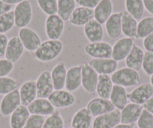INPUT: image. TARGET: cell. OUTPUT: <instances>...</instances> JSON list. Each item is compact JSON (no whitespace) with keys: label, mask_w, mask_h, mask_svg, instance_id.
Wrapping results in <instances>:
<instances>
[{"label":"cell","mask_w":153,"mask_h":128,"mask_svg":"<svg viewBox=\"0 0 153 128\" xmlns=\"http://www.w3.org/2000/svg\"><path fill=\"white\" fill-rule=\"evenodd\" d=\"M63 44L60 40H48L42 42L35 51V56L38 61L49 62L56 58L61 54Z\"/></svg>","instance_id":"6da1fadb"},{"label":"cell","mask_w":153,"mask_h":128,"mask_svg":"<svg viewBox=\"0 0 153 128\" xmlns=\"http://www.w3.org/2000/svg\"><path fill=\"white\" fill-rule=\"evenodd\" d=\"M110 77L114 85L125 88L135 86L140 82V76L138 71L128 67L117 70Z\"/></svg>","instance_id":"7a4b0ae2"},{"label":"cell","mask_w":153,"mask_h":128,"mask_svg":"<svg viewBox=\"0 0 153 128\" xmlns=\"http://www.w3.org/2000/svg\"><path fill=\"white\" fill-rule=\"evenodd\" d=\"M14 14L15 26L20 29L26 27L32 18V8L30 2L24 0L16 5Z\"/></svg>","instance_id":"3957f363"},{"label":"cell","mask_w":153,"mask_h":128,"mask_svg":"<svg viewBox=\"0 0 153 128\" xmlns=\"http://www.w3.org/2000/svg\"><path fill=\"white\" fill-rule=\"evenodd\" d=\"M65 29V21L58 14L48 16L45 20V32L51 40H59Z\"/></svg>","instance_id":"277c9868"},{"label":"cell","mask_w":153,"mask_h":128,"mask_svg":"<svg viewBox=\"0 0 153 128\" xmlns=\"http://www.w3.org/2000/svg\"><path fill=\"white\" fill-rule=\"evenodd\" d=\"M113 47L107 42L89 43L84 47V51L89 56L93 58H112Z\"/></svg>","instance_id":"5b68a950"},{"label":"cell","mask_w":153,"mask_h":128,"mask_svg":"<svg viewBox=\"0 0 153 128\" xmlns=\"http://www.w3.org/2000/svg\"><path fill=\"white\" fill-rule=\"evenodd\" d=\"M21 105L19 90L13 91L4 95L0 102V113L3 116H9Z\"/></svg>","instance_id":"8992f818"},{"label":"cell","mask_w":153,"mask_h":128,"mask_svg":"<svg viewBox=\"0 0 153 128\" xmlns=\"http://www.w3.org/2000/svg\"><path fill=\"white\" fill-rule=\"evenodd\" d=\"M81 65V85L86 92H88V93H94V92H96L99 74L88 63H84Z\"/></svg>","instance_id":"52a82bcc"},{"label":"cell","mask_w":153,"mask_h":128,"mask_svg":"<svg viewBox=\"0 0 153 128\" xmlns=\"http://www.w3.org/2000/svg\"><path fill=\"white\" fill-rule=\"evenodd\" d=\"M18 37L25 50L29 52H35L42 44L39 35L30 28L24 27L20 29L18 32Z\"/></svg>","instance_id":"ba28073f"},{"label":"cell","mask_w":153,"mask_h":128,"mask_svg":"<svg viewBox=\"0 0 153 128\" xmlns=\"http://www.w3.org/2000/svg\"><path fill=\"white\" fill-rule=\"evenodd\" d=\"M134 45L133 38H120L115 43L112 50V58L115 61H122L126 58Z\"/></svg>","instance_id":"9c48e42d"},{"label":"cell","mask_w":153,"mask_h":128,"mask_svg":"<svg viewBox=\"0 0 153 128\" xmlns=\"http://www.w3.org/2000/svg\"><path fill=\"white\" fill-rule=\"evenodd\" d=\"M37 98H48L54 91L51 72L45 70L39 74L36 79Z\"/></svg>","instance_id":"30bf717a"},{"label":"cell","mask_w":153,"mask_h":128,"mask_svg":"<svg viewBox=\"0 0 153 128\" xmlns=\"http://www.w3.org/2000/svg\"><path fill=\"white\" fill-rule=\"evenodd\" d=\"M55 108L63 109L71 107L75 103V98L67 90H54L48 98Z\"/></svg>","instance_id":"8fae6325"},{"label":"cell","mask_w":153,"mask_h":128,"mask_svg":"<svg viewBox=\"0 0 153 128\" xmlns=\"http://www.w3.org/2000/svg\"><path fill=\"white\" fill-rule=\"evenodd\" d=\"M153 95V86L150 83H143L138 85L128 94V98L134 104L143 105Z\"/></svg>","instance_id":"7c38bea8"},{"label":"cell","mask_w":153,"mask_h":128,"mask_svg":"<svg viewBox=\"0 0 153 128\" xmlns=\"http://www.w3.org/2000/svg\"><path fill=\"white\" fill-rule=\"evenodd\" d=\"M86 109L92 117H98L116 110L110 99H104L99 97L91 100L88 103Z\"/></svg>","instance_id":"4fadbf2b"},{"label":"cell","mask_w":153,"mask_h":128,"mask_svg":"<svg viewBox=\"0 0 153 128\" xmlns=\"http://www.w3.org/2000/svg\"><path fill=\"white\" fill-rule=\"evenodd\" d=\"M142 105L131 102L120 111V123L125 124H134L142 113Z\"/></svg>","instance_id":"5bb4252c"},{"label":"cell","mask_w":153,"mask_h":128,"mask_svg":"<svg viewBox=\"0 0 153 128\" xmlns=\"http://www.w3.org/2000/svg\"><path fill=\"white\" fill-rule=\"evenodd\" d=\"M119 124H120V111L115 110L95 117L92 122V128H113Z\"/></svg>","instance_id":"9a60e30c"},{"label":"cell","mask_w":153,"mask_h":128,"mask_svg":"<svg viewBox=\"0 0 153 128\" xmlns=\"http://www.w3.org/2000/svg\"><path fill=\"white\" fill-rule=\"evenodd\" d=\"M89 65L99 75L113 74L118 67V62L110 58H92Z\"/></svg>","instance_id":"2e32d148"},{"label":"cell","mask_w":153,"mask_h":128,"mask_svg":"<svg viewBox=\"0 0 153 128\" xmlns=\"http://www.w3.org/2000/svg\"><path fill=\"white\" fill-rule=\"evenodd\" d=\"M31 115L49 116L56 112L55 107L48 98H36L27 107Z\"/></svg>","instance_id":"e0dca14e"},{"label":"cell","mask_w":153,"mask_h":128,"mask_svg":"<svg viewBox=\"0 0 153 128\" xmlns=\"http://www.w3.org/2000/svg\"><path fill=\"white\" fill-rule=\"evenodd\" d=\"M93 19L94 9L80 6L75 8L68 21L73 26H84Z\"/></svg>","instance_id":"ac0fdd59"},{"label":"cell","mask_w":153,"mask_h":128,"mask_svg":"<svg viewBox=\"0 0 153 128\" xmlns=\"http://www.w3.org/2000/svg\"><path fill=\"white\" fill-rule=\"evenodd\" d=\"M82 65H75L67 70L65 89L70 92L76 91L82 84Z\"/></svg>","instance_id":"d6986e66"},{"label":"cell","mask_w":153,"mask_h":128,"mask_svg":"<svg viewBox=\"0 0 153 128\" xmlns=\"http://www.w3.org/2000/svg\"><path fill=\"white\" fill-rule=\"evenodd\" d=\"M24 47L18 36L10 38L8 43L5 57L7 60L14 64L17 62L24 52Z\"/></svg>","instance_id":"ffe728a7"},{"label":"cell","mask_w":153,"mask_h":128,"mask_svg":"<svg viewBox=\"0 0 153 128\" xmlns=\"http://www.w3.org/2000/svg\"><path fill=\"white\" fill-rule=\"evenodd\" d=\"M21 101V105L28 107L37 98L36 82L35 80H29L25 82L19 89Z\"/></svg>","instance_id":"44dd1931"},{"label":"cell","mask_w":153,"mask_h":128,"mask_svg":"<svg viewBox=\"0 0 153 128\" xmlns=\"http://www.w3.org/2000/svg\"><path fill=\"white\" fill-rule=\"evenodd\" d=\"M86 38L90 43L102 41L104 38V29L101 23L95 19L90 20L83 28Z\"/></svg>","instance_id":"7402d4cb"},{"label":"cell","mask_w":153,"mask_h":128,"mask_svg":"<svg viewBox=\"0 0 153 128\" xmlns=\"http://www.w3.org/2000/svg\"><path fill=\"white\" fill-rule=\"evenodd\" d=\"M113 5L112 0H101L94 8V19L101 23L105 24L109 17L113 14Z\"/></svg>","instance_id":"603a6c76"},{"label":"cell","mask_w":153,"mask_h":128,"mask_svg":"<svg viewBox=\"0 0 153 128\" xmlns=\"http://www.w3.org/2000/svg\"><path fill=\"white\" fill-rule=\"evenodd\" d=\"M105 29L111 39H117L122 35L121 13H113L105 23Z\"/></svg>","instance_id":"cb8c5ba5"},{"label":"cell","mask_w":153,"mask_h":128,"mask_svg":"<svg viewBox=\"0 0 153 128\" xmlns=\"http://www.w3.org/2000/svg\"><path fill=\"white\" fill-rule=\"evenodd\" d=\"M54 90H62L65 86L67 69L63 62H59L51 72Z\"/></svg>","instance_id":"d4e9b609"},{"label":"cell","mask_w":153,"mask_h":128,"mask_svg":"<svg viewBox=\"0 0 153 128\" xmlns=\"http://www.w3.org/2000/svg\"><path fill=\"white\" fill-rule=\"evenodd\" d=\"M128 93L126 88L120 85H113V90L110 97V101L116 110L121 111L128 104Z\"/></svg>","instance_id":"484cf974"},{"label":"cell","mask_w":153,"mask_h":128,"mask_svg":"<svg viewBox=\"0 0 153 128\" xmlns=\"http://www.w3.org/2000/svg\"><path fill=\"white\" fill-rule=\"evenodd\" d=\"M121 13L122 32L125 36L131 38H137V20H135L127 11Z\"/></svg>","instance_id":"4316f807"},{"label":"cell","mask_w":153,"mask_h":128,"mask_svg":"<svg viewBox=\"0 0 153 128\" xmlns=\"http://www.w3.org/2000/svg\"><path fill=\"white\" fill-rule=\"evenodd\" d=\"M144 52L142 48L137 45H134L133 48L131 50L130 53L126 57V67L131 69L139 71L142 68Z\"/></svg>","instance_id":"83f0119b"},{"label":"cell","mask_w":153,"mask_h":128,"mask_svg":"<svg viewBox=\"0 0 153 128\" xmlns=\"http://www.w3.org/2000/svg\"><path fill=\"white\" fill-rule=\"evenodd\" d=\"M27 107L20 105L10 115V126L11 128H23L30 116Z\"/></svg>","instance_id":"f1b7e54d"},{"label":"cell","mask_w":153,"mask_h":128,"mask_svg":"<svg viewBox=\"0 0 153 128\" xmlns=\"http://www.w3.org/2000/svg\"><path fill=\"white\" fill-rule=\"evenodd\" d=\"M92 116L88 110L81 108L74 115L71 120V128H89L92 124Z\"/></svg>","instance_id":"f546056e"},{"label":"cell","mask_w":153,"mask_h":128,"mask_svg":"<svg viewBox=\"0 0 153 128\" xmlns=\"http://www.w3.org/2000/svg\"><path fill=\"white\" fill-rule=\"evenodd\" d=\"M113 82L109 75L101 74L98 76V82L96 88L97 95L99 98L110 99L113 87Z\"/></svg>","instance_id":"4dcf8cb0"},{"label":"cell","mask_w":153,"mask_h":128,"mask_svg":"<svg viewBox=\"0 0 153 128\" xmlns=\"http://www.w3.org/2000/svg\"><path fill=\"white\" fill-rule=\"evenodd\" d=\"M126 11L135 20H140L145 11L143 0H125Z\"/></svg>","instance_id":"1f68e13d"},{"label":"cell","mask_w":153,"mask_h":128,"mask_svg":"<svg viewBox=\"0 0 153 128\" xmlns=\"http://www.w3.org/2000/svg\"><path fill=\"white\" fill-rule=\"evenodd\" d=\"M75 8V0H57V14L65 22L68 21Z\"/></svg>","instance_id":"d6a6232c"},{"label":"cell","mask_w":153,"mask_h":128,"mask_svg":"<svg viewBox=\"0 0 153 128\" xmlns=\"http://www.w3.org/2000/svg\"><path fill=\"white\" fill-rule=\"evenodd\" d=\"M153 32V17L142 18L137 23V38H145Z\"/></svg>","instance_id":"836d02e7"},{"label":"cell","mask_w":153,"mask_h":128,"mask_svg":"<svg viewBox=\"0 0 153 128\" xmlns=\"http://www.w3.org/2000/svg\"><path fill=\"white\" fill-rule=\"evenodd\" d=\"M15 26L14 11L0 15V33L5 34Z\"/></svg>","instance_id":"e575fe53"},{"label":"cell","mask_w":153,"mask_h":128,"mask_svg":"<svg viewBox=\"0 0 153 128\" xmlns=\"http://www.w3.org/2000/svg\"><path fill=\"white\" fill-rule=\"evenodd\" d=\"M17 81L9 76L0 77V95H5L17 89Z\"/></svg>","instance_id":"d590c367"},{"label":"cell","mask_w":153,"mask_h":128,"mask_svg":"<svg viewBox=\"0 0 153 128\" xmlns=\"http://www.w3.org/2000/svg\"><path fill=\"white\" fill-rule=\"evenodd\" d=\"M42 128H64V120L59 112L48 116L44 123Z\"/></svg>","instance_id":"8d00e7d4"},{"label":"cell","mask_w":153,"mask_h":128,"mask_svg":"<svg viewBox=\"0 0 153 128\" xmlns=\"http://www.w3.org/2000/svg\"><path fill=\"white\" fill-rule=\"evenodd\" d=\"M38 7L48 16L57 14V0H36Z\"/></svg>","instance_id":"74e56055"},{"label":"cell","mask_w":153,"mask_h":128,"mask_svg":"<svg viewBox=\"0 0 153 128\" xmlns=\"http://www.w3.org/2000/svg\"><path fill=\"white\" fill-rule=\"evenodd\" d=\"M137 124V128H153V115L146 110H143Z\"/></svg>","instance_id":"f35d334b"},{"label":"cell","mask_w":153,"mask_h":128,"mask_svg":"<svg viewBox=\"0 0 153 128\" xmlns=\"http://www.w3.org/2000/svg\"><path fill=\"white\" fill-rule=\"evenodd\" d=\"M142 68L147 76H152L153 74V53L148 51L144 53Z\"/></svg>","instance_id":"ab89813d"},{"label":"cell","mask_w":153,"mask_h":128,"mask_svg":"<svg viewBox=\"0 0 153 128\" xmlns=\"http://www.w3.org/2000/svg\"><path fill=\"white\" fill-rule=\"evenodd\" d=\"M45 119V116L30 115L23 128H42Z\"/></svg>","instance_id":"60d3db41"},{"label":"cell","mask_w":153,"mask_h":128,"mask_svg":"<svg viewBox=\"0 0 153 128\" xmlns=\"http://www.w3.org/2000/svg\"><path fill=\"white\" fill-rule=\"evenodd\" d=\"M14 70V64L6 58L0 59V77L8 76Z\"/></svg>","instance_id":"b9f144b4"},{"label":"cell","mask_w":153,"mask_h":128,"mask_svg":"<svg viewBox=\"0 0 153 128\" xmlns=\"http://www.w3.org/2000/svg\"><path fill=\"white\" fill-rule=\"evenodd\" d=\"M75 2L81 7L94 9L101 2V0H75Z\"/></svg>","instance_id":"7bdbcfd3"},{"label":"cell","mask_w":153,"mask_h":128,"mask_svg":"<svg viewBox=\"0 0 153 128\" xmlns=\"http://www.w3.org/2000/svg\"><path fill=\"white\" fill-rule=\"evenodd\" d=\"M8 41L9 40L5 34L0 33V58L5 56Z\"/></svg>","instance_id":"ee69618b"},{"label":"cell","mask_w":153,"mask_h":128,"mask_svg":"<svg viewBox=\"0 0 153 128\" xmlns=\"http://www.w3.org/2000/svg\"><path fill=\"white\" fill-rule=\"evenodd\" d=\"M143 44L146 50L153 53V32L143 38Z\"/></svg>","instance_id":"f6af8a7d"},{"label":"cell","mask_w":153,"mask_h":128,"mask_svg":"<svg viewBox=\"0 0 153 128\" xmlns=\"http://www.w3.org/2000/svg\"><path fill=\"white\" fill-rule=\"evenodd\" d=\"M12 11V5H8L0 0V15Z\"/></svg>","instance_id":"bcb514c9"},{"label":"cell","mask_w":153,"mask_h":128,"mask_svg":"<svg viewBox=\"0 0 153 128\" xmlns=\"http://www.w3.org/2000/svg\"><path fill=\"white\" fill-rule=\"evenodd\" d=\"M143 110H146L149 112H150L151 114L153 115V97L149 98V99L143 105Z\"/></svg>","instance_id":"7dc6e473"},{"label":"cell","mask_w":153,"mask_h":128,"mask_svg":"<svg viewBox=\"0 0 153 128\" xmlns=\"http://www.w3.org/2000/svg\"><path fill=\"white\" fill-rule=\"evenodd\" d=\"M145 9L153 15V0H143Z\"/></svg>","instance_id":"c3c4849f"},{"label":"cell","mask_w":153,"mask_h":128,"mask_svg":"<svg viewBox=\"0 0 153 128\" xmlns=\"http://www.w3.org/2000/svg\"><path fill=\"white\" fill-rule=\"evenodd\" d=\"M2 2H5V3L8 4V5H17V4L23 2V1H24V0H2Z\"/></svg>","instance_id":"681fc988"},{"label":"cell","mask_w":153,"mask_h":128,"mask_svg":"<svg viewBox=\"0 0 153 128\" xmlns=\"http://www.w3.org/2000/svg\"><path fill=\"white\" fill-rule=\"evenodd\" d=\"M113 128H135V127L134 124H125L120 123Z\"/></svg>","instance_id":"f907efd6"},{"label":"cell","mask_w":153,"mask_h":128,"mask_svg":"<svg viewBox=\"0 0 153 128\" xmlns=\"http://www.w3.org/2000/svg\"><path fill=\"white\" fill-rule=\"evenodd\" d=\"M150 84L153 86V74L150 76Z\"/></svg>","instance_id":"816d5d0a"}]
</instances>
